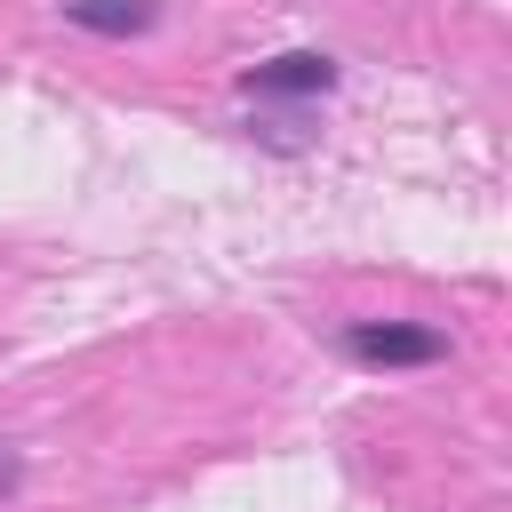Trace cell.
Here are the masks:
<instances>
[{
  "label": "cell",
  "instance_id": "obj_3",
  "mask_svg": "<svg viewBox=\"0 0 512 512\" xmlns=\"http://www.w3.org/2000/svg\"><path fill=\"white\" fill-rule=\"evenodd\" d=\"M64 24H80L96 40H136L160 24V0H64Z\"/></svg>",
  "mask_w": 512,
  "mask_h": 512
},
{
  "label": "cell",
  "instance_id": "obj_1",
  "mask_svg": "<svg viewBox=\"0 0 512 512\" xmlns=\"http://www.w3.org/2000/svg\"><path fill=\"white\" fill-rule=\"evenodd\" d=\"M344 352L360 368H432V360H448V336L440 328H416V320H352L344 328Z\"/></svg>",
  "mask_w": 512,
  "mask_h": 512
},
{
  "label": "cell",
  "instance_id": "obj_2",
  "mask_svg": "<svg viewBox=\"0 0 512 512\" xmlns=\"http://www.w3.org/2000/svg\"><path fill=\"white\" fill-rule=\"evenodd\" d=\"M336 80H344L336 56H320V48H280V56H264V64L240 72V96H328Z\"/></svg>",
  "mask_w": 512,
  "mask_h": 512
},
{
  "label": "cell",
  "instance_id": "obj_4",
  "mask_svg": "<svg viewBox=\"0 0 512 512\" xmlns=\"http://www.w3.org/2000/svg\"><path fill=\"white\" fill-rule=\"evenodd\" d=\"M16 480H24V456H16V448H0V496H8Z\"/></svg>",
  "mask_w": 512,
  "mask_h": 512
}]
</instances>
